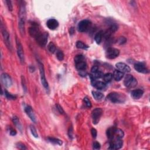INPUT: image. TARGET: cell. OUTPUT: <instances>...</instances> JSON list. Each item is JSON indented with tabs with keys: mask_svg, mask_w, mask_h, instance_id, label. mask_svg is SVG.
Segmentation results:
<instances>
[{
	"mask_svg": "<svg viewBox=\"0 0 150 150\" xmlns=\"http://www.w3.org/2000/svg\"><path fill=\"white\" fill-rule=\"evenodd\" d=\"M91 133L93 137L94 138H96L97 135H98V132H97V130L95 129H92L91 130Z\"/></svg>",
	"mask_w": 150,
	"mask_h": 150,
	"instance_id": "44",
	"label": "cell"
},
{
	"mask_svg": "<svg viewBox=\"0 0 150 150\" xmlns=\"http://www.w3.org/2000/svg\"><path fill=\"white\" fill-rule=\"evenodd\" d=\"M115 130L116 128L113 127H110L109 129L107 130L106 134L107 138H109L110 140H112L114 138V136H115Z\"/></svg>",
	"mask_w": 150,
	"mask_h": 150,
	"instance_id": "21",
	"label": "cell"
},
{
	"mask_svg": "<svg viewBox=\"0 0 150 150\" xmlns=\"http://www.w3.org/2000/svg\"><path fill=\"white\" fill-rule=\"evenodd\" d=\"M84 102H85V104L88 108H90L92 107V103L90 100H89V99L86 97V98H84Z\"/></svg>",
	"mask_w": 150,
	"mask_h": 150,
	"instance_id": "37",
	"label": "cell"
},
{
	"mask_svg": "<svg viewBox=\"0 0 150 150\" xmlns=\"http://www.w3.org/2000/svg\"><path fill=\"white\" fill-rule=\"evenodd\" d=\"M98 70H99V67L97 66H94L92 67V69H91L92 73H95L96 72H98Z\"/></svg>",
	"mask_w": 150,
	"mask_h": 150,
	"instance_id": "45",
	"label": "cell"
},
{
	"mask_svg": "<svg viewBox=\"0 0 150 150\" xmlns=\"http://www.w3.org/2000/svg\"><path fill=\"white\" fill-rule=\"evenodd\" d=\"M25 111L31 120L34 123H36V116H35L34 110H32V107L31 106H26L25 108Z\"/></svg>",
	"mask_w": 150,
	"mask_h": 150,
	"instance_id": "17",
	"label": "cell"
},
{
	"mask_svg": "<svg viewBox=\"0 0 150 150\" xmlns=\"http://www.w3.org/2000/svg\"><path fill=\"white\" fill-rule=\"evenodd\" d=\"M124 133L123 130L120 129H117V128H116L115 136H114V138L121 139L124 137Z\"/></svg>",
	"mask_w": 150,
	"mask_h": 150,
	"instance_id": "26",
	"label": "cell"
},
{
	"mask_svg": "<svg viewBox=\"0 0 150 150\" xmlns=\"http://www.w3.org/2000/svg\"><path fill=\"white\" fill-rule=\"evenodd\" d=\"M116 67L118 70L123 72V73H129L131 71V68H130L129 66H128L124 63L119 62L116 63Z\"/></svg>",
	"mask_w": 150,
	"mask_h": 150,
	"instance_id": "13",
	"label": "cell"
},
{
	"mask_svg": "<svg viewBox=\"0 0 150 150\" xmlns=\"http://www.w3.org/2000/svg\"><path fill=\"white\" fill-rule=\"evenodd\" d=\"M56 57L59 61H62L64 59V54L61 51V50H58L56 52Z\"/></svg>",
	"mask_w": 150,
	"mask_h": 150,
	"instance_id": "36",
	"label": "cell"
},
{
	"mask_svg": "<svg viewBox=\"0 0 150 150\" xmlns=\"http://www.w3.org/2000/svg\"><path fill=\"white\" fill-rule=\"evenodd\" d=\"M103 33L104 32L102 31H99V32L97 33L95 36H94V39H95V41L98 44H100L101 42L103 36Z\"/></svg>",
	"mask_w": 150,
	"mask_h": 150,
	"instance_id": "27",
	"label": "cell"
},
{
	"mask_svg": "<svg viewBox=\"0 0 150 150\" xmlns=\"http://www.w3.org/2000/svg\"><path fill=\"white\" fill-rule=\"evenodd\" d=\"M91 22L87 19L80 21L78 24V31L80 32L87 31L91 26Z\"/></svg>",
	"mask_w": 150,
	"mask_h": 150,
	"instance_id": "8",
	"label": "cell"
},
{
	"mask_svg": "<svg viewBox=\"0 0 150 150\" xmlns=\"http://www.w3.org/2000/svg\"><path fill=\"white\" fill-rule=\"evenodd\" d=\"M1 79L2 83L6 87H10L12 85V79L7 73H2Z\"/></svg>",
	"mask_w": 150,
	"mask_h": 150,
	"instance_id": "12",
	"label": "cell"
},
{
	"mask_svg": "<svg viewBox=\"0 0 150 150\" xmlns=\"http://www.w3.org/2000/svg\"><path fill=\"white\" fill-rule=\"evenodd\" d=\"M113 77L116 81H120L124 77V73L118 70H115L113 74Z\"/></svg>",
	"mask_w": 150,
	"mask_h": 150,
	"instance_id": "22",
	"label": "cell"
},
{
	"mask_svg": "<svg viewBox=\"0 0 150 150\" xmlns=\"http://www.w3.org/2000/svg\"><path fill=\"white\" fill-rule=\"evenodd\" d=\"M100 144L98 142L95 141L93 142V148L94 149H99L100 148Z\"/></svg>",
	"mask_w": 150,
	"mask_h": 150,
	"instance_id": "42",
	"label": "cell"
},
{
	"mask_svg": "<svg viewBox=\"0 0 150 150\" xmlns=\"http://www.w3.org/2000/svg\"><path fill=\"white\" fill-rule=\"evenodd\" d=\"M48 28L50 30L56 29L59 26L58 21L55 19H49L46 23Z\"/></svg>",
	"mask_w": 150,
	"mask_h": 150,
	"instance_id": "18",
	"label": "cell"
},
{
	"mask_svg": "<svg viewBox=\"0 0 150 150\" xmlns=\"http://www.w3.org/2000/svg\"><path fill=\"white\" fill-rule=\"evenodd\" d=\"M75 64H76V69L78 70H79V71H80V72L84 71V70H85L86 69L87 66H86V63L85 61L80 62H78Z\"/></svg>",
	"mask_w": 150,
	"mask_h": 150,
	"instance_id": "23",
	"label": "cell"
},
{
	"mask_svg": "<svg viewBox=\"0 0 150 150\" xmlns=\"http://www.w3.org/2000/svg\"><path fill=\"white\" fill-rule=\"evenodd\" d=\"M119 54H120V50L113 48H108L106 53V57L108 59H113L116 58L118 56Z\"/></svg>",
	"mask_w": 150,
	"mask_h": 150,
	"instance_id": "9",
	"label": "cell"
},
{
	"mask_svg": "<svg viewBox=\"0 0 150 150\" xmlns=\"http://www.w3.org/2000/svg\"><path fill=\"white\" fill-rule=\"evenodd\" d=\"M29 32L31 36L36 39L38 36L41 34V31L39 28L36 25H32L31 27L29 28Z\"/></svg>",
	"mask_w": 150,
	"mask_h": 150,
	"instance_id": "19",
	"label": "cell"
},
{
	"mask_svg": "<svg viewBox=\"0 0 150 150\" xmlns=\"http://www.w3.org/2000/svg\"><path fill=\"white\" fill-rule=\"evenodd\" d=\"M19 21L18 26L19 29L20 31L22 36L25 35V21H26V8L25 5L23 2H21V4L19 5Z\"/></svg>",
	"mask_w": 150,
	"mask_h": 150,
	"instance_id": "1",
	"label": "cell"
},
{
	"mask_svg": "<svg viewBox=\"0 0 150 150\" xmlns=\"http://www.w3.org/2000/svg\"><path fill=\"white\" fill-rule=\"evenodd\" d=\"M48 49L49 50V52L52 53V54H54V53H55V52H56V46H55V44L53 42H52L48 44Z\"/></svg>",
	"mask_w": 150,
	"mask_h": 150,
	"instance_id": "31",
	"label": "cell"
},
{
	"mask_svg": "<svg viewBox=\"0 0 150 150\" xmlns=\"http://www.w3.org/2000/svg\"><path fill=\"white\" fill-rule=\"evenodd\" d=\"M144 92L141 89H137L133 90L131 93V97L134 99H139L142 96Z\"/></svg>",
	"mask_w": 150,
	"mask_h": 150,
	"instance_id": "20",
	"label": "cell"
},
{
	"mask_svg": "<svg viewBox=\"0 0 150 150\" xmlns=\"http://www.w3.org/2000/svg\"><path fill=\"white\" fill-rule=\"evenodd\" d=\"M92 94H93V98L95 99V100H96L100 101L104 98V94H102L100 92H99L97 91H93V92H92Z\"/></svg>",
	"mask_w": 150,
	"mask_h": 150,
	"instance_id": "24",
	"label": "cell"
},
{
	"mask_svg": "<svg viewBox=\"0 0 150 150\" xmlns=\"http://www.w3.org/2000/svg\"><path fill=\"white\" fill-rule=\"evenodd\" d=\"M124 84L127 87H134L137 85V81L131 74H127L124 79Z\"/></svg>",
	"mask_w": 150,
	"mask_h": 150,
	"instance_id": "4",
	"label": "cell"
},
{
	"mask_svg": "<svg viewBox=\"0 0 150 150\" xmlns=\"http://www.w3.org/2000/svg\"><path fill=\"white\" fill-rule=\"evenodd\" d=\"M17 147L18 148H19V149H22V150L27 149V148L25 147V145H24V144H22V143H21V142L17 143Z\"/></svg>",
	"mask_w": 150,
	"mask_h": 150,
	"instance_id": "40",
	"label": "cell"
},
{
	"mask_svg": "<svg viewBox=\"0 0 150 150\" xmlns=\"http://www.w3.org/2000/svg\"><path fill=\"white\" fill-rule=\"evenodd\" d=\"M107 99L113 103H121L124 102L125 98L124 95H123V94H120L116 92H112L110 93L107 96Z\"/></svg>",
	"mask_w": 150,
	"mask_h": 150,
	"instance_id": "2",
	"label": "cell"
},
{
	"mask_svg": "<svg viewBox=\"0 0 150 150\" xmlns=\"http://www.w3.org/2000/svg\"><path fill=\"white\" fill-rule=\"evenodd\" d=\"M56 109H57V110H58V111H59V113L62 114H64V110L62 109V107L60 105H59V104H56Z\"/></svg>",
	"mask_w": 150,
	"mask_h": 150,
	"instance_id": "43",
	"label": "cell"
},
{
	"mask_svg": "<svg viewBox=\"0 0 150 150\" xmlns=\"http://www.w3.org/2000/svg\"><path fill=\"white\" fill-rule=\"evenodd\" d=\"M12 121L15 126L21 131L22 129V125L21 124L20 121H19V119L18 118V117L17 116H14L12 117Z\"/></svg>",
	"mask_w": 150,
	"mask_h": 150,
	"instance_id": "25",
	"label": "cell"
},
{
	"mask_svg": "<svg viewBox=\"0 0 150 150\" xmlns=\"http://www.w3.org/2000/svg\"><path fill=\"white\" fill-rule=\"evenodd\" d=\"M85 61V58L83 55H78L75 56L74 58V62L75 63H77L78 62H80Z\"/></svg>",
	"mask_w": 150,
	"mask_h": 150,
	"instance_id": "34",
	"label": "cell"
},
{
	"mask_svg": "<svg viewBox=\"0 0 150 150\" xmlns=\"http://www.w3.org/2000/svg\"><path fill=\"white\" fill-rule=\"evenodd\" d=\"M92 74L91 76L94 79H100L101 77L103 76V73L101 72L100 70H98V72H96L95 73H92Z\"/></svg>",
	"mask_w": 150,
	"mask_h": 150,
	"instance_id": "32",
	"label": "cell"
},
{
	"mask_svg": "<svg viewBox=\"0 0 150 150\" xmlns=\"http://www.w3.org/2000/svg\"><path fill=\"white\" fill-rule=\"evenodd\" d=\"M38 65H39V70H40L41 83L42 84L43 86L44 87V88H45L46 90H49V85H48V83L47 80H46V79L45 77V70H44L43 65L39 61H38Z\"/></svg>",
	"mask_w": 150,
	"mask_h": 150,
	"instance_id": "3",
	"label": "cell"
},
{
	"mask_svg": "<svg viewBox=\"0 0 150 150\" xmlns=\"http://www.w3.org/2000/svg\"><path fill=\"white\" fill-rule=\"evenodd\" d=\"M4 93H5V96L6 98L9 100H15V99H16L17 97L14 96V95H12V94H11L9 93L8 91H6V90H5V92H4Z\"/></svg>",
	"mask_w": 150,
	"mask_h": 150,
	"instance_id": "33",
	"label": "cell"
},
{
	"mask_svg": "<svg viewBox=\"0 0 150 150\" xmlns=\"http://www.w3.org/2000/svg\"><path fill=\"white\" fill-rule=\"evenodd\" d=\"M76 47L79 48V49H87L89 46L86 45V44L84 43L83 42L81 41H78L76 43Z\"/></svg>",
	"mask_w": 150,
	"mask_h": 150,
	"instance_id": "30",
	"label": "cell"
},
{
	"mask_svg": "<svg viewBox=\"0 0 150 150\" xmlns=\"http://www.w3.org/2000/svg\"><path fill=\"white\" fill-rule=\"evenodd\" d=\"M102 109L100 108H96V109H94L92 111V117L93 120V123L94 124H97L100 121V118L101 117V115H102Z\"/></svg>",
	"mask_w": 150,
	"mask_h": 150,
	"instance_id": "6",
	"label": "cell"
},
{
	"mask_svg": "<svg viewBox=\"0 0 150 150\" xmlns=\"http://www.w3.org/2000/svg\"><path fill=\"white\" fill-rule=\"evenodd\" d=\"M113 78V74L110 73H108L105 74L104 76H103V79H104L105 82L106 83L110 82V81L112 80Z\"/></svg>",
	"mask_w": 150,
	"mask_h": 150,
	"instance_id": "29",
	"label": "cell"
},
{
	"mask_svg": "<svg viewBox=\"0 0 150 150\" xmlns=\"http://www.w3.org/2000/svg\"><path fill=\"white\" fill-rule=\"evenodd\" d=\"M17 42V54L18 56V58L20 60L21 63L23 64L25 61V57H24V52L22 48V45L20 41H19L17 38L16 39Z\"/></svg>",
	"mask_w": 150,
	"mask_h": 150,
	"instance_id": "7",
	"label": "cell"
},
{
	"mask_svg": "<svg viewBox=\"0 0 150 150\" xmlns=\"http://www.w3.org/2000/svg\"><path fill=\"white\" fill-rule=\"evenodd\" d=\"M69 136L70 137H72V136H73V129H72V127H70V129L69 130Z\"/></svg>",
	"mask_w": 150,
	"mask_h": 150,
	"instance_id": "47",
	"label": "cell"
},
{
	"mask_svg": "<svg viewBox=\"0 0 150 150\" xmlns=\"http://www.w3.org/2000/svg\"><path fill=\"white\" fill-rule=\"evenodd\" d=\"M5 3L6 4V5H7V6H8V8L9 11H12V10H13V7H12L11 1H10V0H6V1H5Z\"/></svg>",
	"mask_w": 150,
	"mask_h": 150,
	"instance_id": "41",
	"label": "cell"
},
{
	"mask_svg": "<svg viewBox=\"0 0 150 150\" xmlns=\"http://www.w3.org/2000/svg\"><path fill=\"white\" fill-rule=\"evenodd\" d=\"M30 130H31V134H32V136H34V137L35 138L38 137V134L36 130V129H35V127L34 126V125H31Z\"/></svg>",
	"mask_w": 150,
	"mask_h": 150,
	"instance_id": "35",
	"label": "cell"
},
{
	"mask_svg": "<svg viewBox=\"0 0 150 150\" xmlns=\"http://www.w3.org/2000/svg\"><path fill=\"white\" fill-rule=\"evenodd\" d=\"M35 39L39 45L42 47H44L48 42V34L46 33H41Z\"/></svg>",
	"mask_w": 150,
	"mask_h": 150,
	"instance_id": "11",
	"label": "cell"
},
{
	"mask_svg": "<svg viewBox=\"0 0 150 150\" xmlns=\"http://www.w3.org/2000/svg\"><path fill=\"white\" fill-rule=\"evenodd\" d=\"M134 68L139 73H149V70L147 68L145 67L144 64L142 63H137L134 65Z\"/></svg>",
	"mask_w": 150,
	"mask_h": 150,
	"instance_id": "16",
	"label": "cell"
},
{
	"mask_svg": "<svg viewBox=\"0 0 150 150\" xmlns=\"http://www.w3.org/2000/svg\"><path fill=\"white\" fill-rule=\"evenodd\" d=\"M1 32H2V35H3L4 40V42H5L6 46H7V48L11 50L12 46H11V43L10 34H9L8 32L6 31L5 28L3 27L2 24H1Z\"/></svg>",
	"mask_w": 150,
	"mask_h": 150,
	"instance_id": "5",
	"label": "cell"
},
{
	"mask_svg": "<svg viewBox=\"0 0 150 150\" xmlns=\"http://www.w3.org/2000/svg\"><path fill=\"white\" fill-rule=\"evenodd\" d=\"M48 140L50 142H51L52 143V144H58L59 145H62L63 144L62 141L61 140H59V139L58 138L49 137L48 138Z\"/></svg>",
	"mask_w": 150,
	"mask_h": 150,
	"instance_id": "28",
	"label": "cell"
},
{
	"mask_svg": "<svg viewBox=\"0 0 150 150\" xmlns=\"http://www.w3.org/2000/svg\"><path fill=\"white\" fill-rule=\"evenodd\" d=\"M118 29V26L116 25H112L104 33H103V36L106 39H109L113 34L116 32Z\"/></svg>",
	"mask_w": 150,
	"mask_h": 150,
	"instance_id": "14",
	"label": "cell"
},
{
	"mask_svg": "<svg viewBox=\"0 0 150 150\" xmlns=\"http://www.w3.org/2000/svg\"><path fill=\"white\" fill-rule=\"evenodd\" d=\"M123 142L121 139L114 138L111 140V142L110 143V149H119L123 146Z\"/></svg>",
	"mask_w": 150,
	"mask_h": 150,
	"instance_id": "10",
	"label": "cell"
},
{
	"mask_svg": "<svg viewBox=\"0 0 150 150\" xmlns=\"http://www.w3.org/2000/svg\"><path fill=\"white\" fill-rule=\"evenodd\" d=\"M22 78V86H23V89L25 90H26V85H25V79L23 76L21 77Z\"/></svg>",
	"mask_w": 150,
	"mask_h": 150,
	"instance_id": "46",
	"label": "cell"
},
{
	"mask_svg": "<svg viewBox=\"0 0 150 150\" xmlns=\"http://www.w3.org/2000/svg\"><path fill=\"white\" fill-rule=\"evenodd\" d=\"M92 83L93 86L99 90H103L106 87V85L104 82L101 81H97L94 80V79L91 76Z\"/></svg>",
	"mask_w": 150,
	"mask_h": 150,
	"instance_id": "15",
	"label": "cell"
},
{
	"mask_svg": "<svg viewBox=\"0 0 150 150\" xmlns=\"http://www.w3.org/2000/svg\"><path fill=\"white\" fill-rule=\"evenodd\" d=\"M127 42V39L124 36H121L117 40V43L120 45H123Z\"/></svg>",
	"mask_w": 150,
	"mask_h": 150,
	"instance_id": "38",
	"label": "cell"
},
{
	"mask_svg": "<svg viewBox=\"0 0 150 150\" xmlns=\"http://www.w3.org/2000/svg\"><path fill=\"white\" fill-rule=\"evenodd\" d=\"M8 131L9 132V133L11 136H14L17 134V131L15 129H13V128L11 127H8Z\"/></svg>",
	"mask_w": 150,
	"mask_h": 150,
	"instance_id": "39",
	"label": "cell"
}]
</instances>
